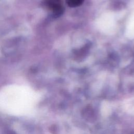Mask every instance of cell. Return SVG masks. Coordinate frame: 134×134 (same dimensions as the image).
Returning a JSON list of instances; mask_svg holds the SVG:
<instances>
[{
	"instance_id": "7a4b0ae2",
	"label": "cell",
	"mask_w": 134,
	"mask_h": 134,
	"mask_svg": "<svg viewBox=\"0 0 134 134\" xmlns=\"http://www.w3.org/2000/svg\"><path fill=\"white\" fill-rule=\"evenodd\" d=\"M84 2V0H66L67 5L71 7H75L80 6Z\"/></svg>"
},
{
	"instance_id": "6da1fadb",
	"label": "cell",
	"mask_w": 134,
	"mask_h": 134,
	"mask_svg": "<svg viewBox=\"0 0 134 134\" xmlns=\"http://www.w3.org/2000/svg\"><path fill=\"white\" fill-rule=\"evenodd\" d=\"M45 3L46 6L57 16L61 15L64 11L61 0H46Z\"/></svg>"
}]
</instances>
